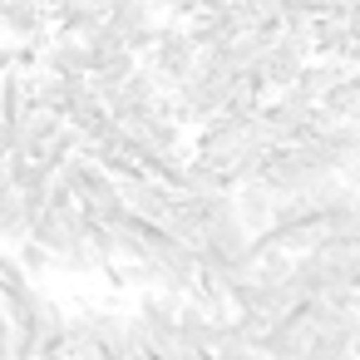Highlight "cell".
Returning <instances> with one entry per match:
<instances>
[{"mask_svg":"<svg viewBox=\"0 0 360 360\" xmlns=\"http://www.w3.org/2000/svg\"><path fill=\"white\" fill-rule=\"evenodd\" d=\"M271 207H276V198H271L262 183H242V188H232V212H237V222H242L252 237L271 227Z\"/></svg>","mask_w":360,"mask_h":360,"instance_id":"cell-5","label":"cell"},{"mask_svg":"<svg viewBox=\"0 0 360 360\" xmlns=\"http://www.w3.org/2000/svg\"><path fill=\"white\" fill-rule=\"evenodd\" d=\"M178 306H183V296H168V291H143V301H139V311H134L129 321H134L139 340L148 345V355L173 350V321H178Z\"/></svg>","mask_w":360,"mask_h":360,"instance_id":"cell-2","label":"cell"},{"mask_svg":"<svg viewBox=\"0 0 360 360\" xmlns=\"http://www.w3.org/2000/svg\"><path fill=\"white\" fill-rule=\"evenodd\" d=\"M139 65H148L163 84H178V79H188V75L198 70V45H193V35L173 20V25H163V30H158V40H153V50H148V60H139Z\"/></svg>","mask_w":360,"mask_h":360,"instance_id":"cell-1","label":"cell"},{"mask_svg":"<svg viewBox=\"0 0 360 360\" xmlns=\"http://www.w3.org/2000/svg\"><path fill=\"white\" fill-rule=\"evenodd\" d=\"M340 360H355V350H350V355H340Z\"/></svg>","mask_w":360,"mask_h":360,"instance_id":"cell-9","label":"cell"},{"mask_svg":"<svg viewBox=\"0 0 360 360\" xmlns=\"http://www.w3.org/2000/svg\"><path fill=\"white\" fill-rule=\"evenodd\" d=\"M217 340H222V321H212L202 306H193V301H183L178 306V321H173V345L178 350H217Z\"/></svg>","mask_w":360,"mask_h":360,"instance_id":"cell-3","label":"cell"},{"mask_svg":"<svg viewBox=\"0 0 360 360\" xmlns=\"http://www.w3.org/2000/svg\"><path fill=\"white\" fill-rule=\"evenodd\" d=\"M11 257H15V266H20L25 276H45V271H55V257H50L45 247H35L30 237H25V242H15V252H11Z\"/></svg>","mask_w":360,"mask_h":360,"instance_id":"cell-7","label":"cell"},{"mask_svg":"<svg viewBox=\"0 0 360 360\" xmlns=\"http://www.w3.org/2000/svg\"><path fill=\"white\" fill-rule=\"evenodd\" d=\"M35 70L60 75V79H84V75H89V50H84L79 40H70V35H55V40L45 45V55H40Z\"/></svg>","mask_w":360,"mask_h":360,"instance_id":"cell-4","label":"cell"},{"mask_svg":"<svg viewBox=\"0 0 360 360\" xmlns=\"http://www.w3.org/2000/svg\"><path fill=\"white\" fill-rule=\"evenodd\" d=\"M30 30H45V11L35 0H0V35L15 40V35H30Z\"/></svg>","mask_w":360,"mask_h":360,"instance_id":"cell-6","label":"cell"},{"mask_svg":"<svg viewBox=\"0 0 360 360\" xmlns=\"http://www.w3.org/2000/svg\"><path fill=\"white\" fill-rule=\"evenodd\" d=\"M35 6H40L45 15H50V11L60 15V11H70V6H84V0H35Z\"/></svg>","mask_w":360,"mask_h":360,"instance_id":"cell-8","label":"cell"}]
</instances>
